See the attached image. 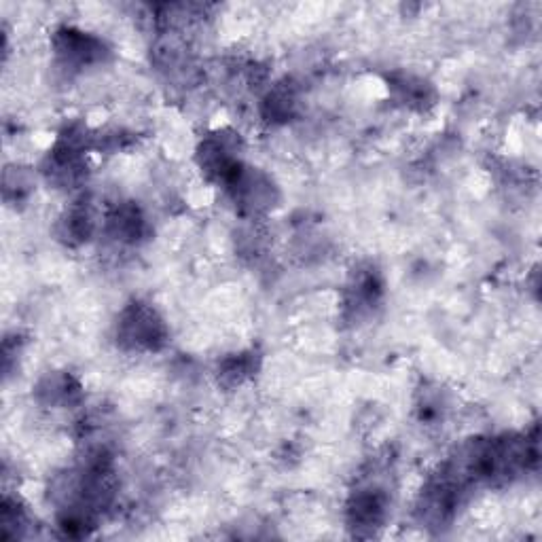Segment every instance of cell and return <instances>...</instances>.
<instances>
[{
  "instance_id": "obj_1",
  "label": "cell",
  "mask_w": 542,
  "mask_h": 542,
  "mask_svg": "<svg viewBox=\"0 0 542 542\" xmlns=\"http://www.w3.org/2000/svg\"><path fill=\"white\" fill-rule=\"evenodd\" d=\"M115 339L128 352H157L166 346L168 327L153 305L132 301L115 322Z\"/></svg>"
},
{
  "instance_id": "obj_2",
  "label": "cell",
  "mask_w": 542,
  "mask_h": 542,
  "mask_svg": "<svg viewBox=\"0 0 542 542\" xmlns=\"http://www.w3.org/2000/svg\"><path fill=\"white\" fill-rule=\"evenodd\" d=\"M233 206L246 219H259L278 202V189L267 174L257 168L242 166L225 185Z\"/></svg>"
},
{
  "instance_id": "obj_3",
  "label": "cell",
  "mask_w": 542,
  "mask_h": 542,
  "mask_svg": "<svg viewBox=\"0 0 542 542\" xmlns=\"http://www.w3.org/2000/svg\"><path fill=\"white\" fill-rule=\"evenodd\" d=\"M197 164L210 183L225 187L244 166L240 136L229 130L206 136L197 149Z\"/></svg>"
},
{
  "instance_id": "obj_4",
  "label": "cell",
  "mask_w": 542,
  "mask_h": 542,
  "mask_svg": "<svg viewBox=\"0 0 542 542\" xmlns=\"http://www.w3.org/2000/svg\"><path fill=\"white\" fill-rule=\"evenodd\" d=\"M53 51H56L58 62L70 70L100 64L108 56V49L98 36L70 26L60 28L53 36Z\"/></svg>"
},
{
  "instance_id": "obj_5",
  "label": "cell",
  "mask_w": 542,
  "mask_h": 542,
  "mask_svg": "<svg viewBox=\"0 0 542 542\" xmlns=\"http://www.w3.org/2000/svg\"><path fill=\"white\" fill-rule=\"evenodd\" d=\"M390 498L379 485H367L352 492L346 515L348 526L356 536H373L379 528H384L388 517Z\"/></svg>"
},
{
  "instance_id": "obj_6",
  "label": "cell",
  "mask_w": 542,
  "mask_h": 542,
  "mask_svg": "<svg viewBox=\"0 0 542 542\" xmlns=\"http://www.w3.org/2000/svg\"><path fill=\"white\" fill-rule=\"evenodd\" d=\"M106 231L111 233L121 244H138L147 240L149 236V223L147 216L136 204H119L111 214L106 216Z\"/></svg>"
},
{
  "instance_id": "obj_7",
  "label": "cell",
  "mask_w": 542,
  "mask_h": 542,
  "mask_svg": "<svg viewBox=\"0 0 542 542\" xmlns=\"http://www.w3.org/2000/svg\"><path fill=\"white\" fill-rule=\"evenodd\" d=\"M36 399L47 407H70L81 401V386L68 373H49L36 386Z\"/></svg>"
},
{
  "instance_id": "obj_8",
  "label": "cell",
  "mask_w": 542,
  "mask_h": 542,
  "mask_svg": "<svg viewBox=\"0 0 542 542\" xmlns=\"http://www.w3.org/2000/svg\"><path fill=\"white\" fill-rule=\"evenodd\" d=\"M382 293H384V284L375 269L358 271L348 286L346 305L350 307V310H356V316H360L373 310V307L379 303V299H382Z\"/></svg>"
},
{
  "instance_id": "obj_9",
  "label": "cell",
  "mask_w": 542,
  "mask_h": 542,
  "mask_svg": "<svg viewBox=\"0 0 542 542\" xmlns=\"http://www.w3.org/2000/svg\"><path fill=\"white\" fill-rule=\"evenodd\" d=\"M94 214L89 210L87 202H77V206H72L66 210V214L60 219V238L70 244V246H79L92 238L94 233Z\"/></svg>"
},
{
  "instance_id": "obj_10",
  "label": "cell",
  "mask_w": 542,
  "mask_h": 542,
  "mask_svg": "<svg viewBox=\"0 0 542 542\" xmlns=\"http://www.w3.org/2000/svg\"><path fill=\"white\" fill-rule=\"evenodd\" d=\"M297 92L291 83H282L276 89H271L263 100V115L267 121L284 123L291 121L297 115Z\"/></svg>"
},
{
  "instance_id": "obj_11",
  "label": "cell",
  "mask_w": 542,
  "mask_h": 542,
  "mask_svg": "<svg viewBox=\"0 0 542 542\" xmlns=\"http://www.w3.org/2000/svg\"><path fill=\"white\" fill-rule=\"evenodd\" d=\"M390 89L394 92L396 100L409 108H426L432 104V87L420 77L401 75L392 79Z\"/></svg>"
},
{
  "instance_id": "obj_12",
  "label": "cell",
  "mask_w": 542,
  "mask_h": 542,
  "mask_svg": "<svg viewBox=\"0 0 542 542\" xmlns=\"http://www.w3.org/2000/svg\"><path fill=\"white\" fill-rule=\"evenodd\" d=\"M257 354L255 352H240L231 354L221 360L219 365V382L225 386H240L250 379L257 371Z\"/></svg>"
},
{
  "instance_id": "obj_13",
  "label": "cell",
  "mask_w": 542,
  "mask_h": 542,
  "mask_svg": "<svg viewBox=\"0 0 542 542\" xmlns=\"http://www.w3.org/2000/svg\"><path fill=\"white\" fill-rule=\"evenodd\" d=\"M0 526H3V538H22L28 530V513L17 498L5 496L3 509H0Z\"/></svg>"
},
{
  "instance_id": "obj_14",
  "label": "cell",
  "mask_w": 542,
  "mask_h": 542,
  "mask_svg": "<svg viewBox=\"0 0 542 542\" xmlns=\"http://www.w3.org/2000/svg\"><path fill=\"white\" fill-rule=\"evenodd\" d=\"M30 178L20 168H7L5 172V200L22 202L30 193Z\"/></svg>"
}]
</instances>
